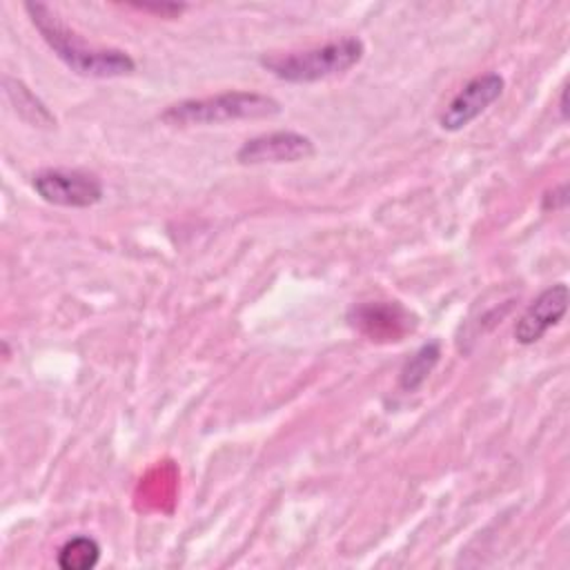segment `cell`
<instances>
[{
  "label": "cell",
  "mask_w": 570,
  "mask_h": 570,
  "mask_svg": "<svg viewBox=\"0 0 570 570\" xmlns=\"http://www.w3.org/2000/svg\"><path fill=\"white\" fill-rule=\"evenodd\" d=\"M441 358V345L439 341H430L425 345H421L403 365L401 376H399V385L403 392H416L428 376L432 374V370L436 367Z\"/></svg>",
  "instance_id": "10"
},
{
  "label": "cell",
  "mask_w": 570,
  "mask_h": 570,
  "mask_svg": "<svg viewBox=\"0 0 570 570\" xmlns=\"http://www.w3.org/2000/svg\"><path fill=\"white\" fill-rule=\"evenodd\" d=\"M100 559V546L96 539L78 534L65 541V546L58 550V566L62 570H89Z\"/></svg>",
  "instance_id": "11"
},
{
  "label": "cell",
  "mask_w": 570,
  "mask_h": 570,
  "mask_svg": "<svg viewBox=\"0 0 570 570\" xmlns=\"http://www.w3.org/2000/svg\"><path fill=\"white\" fill-rule=\"evenodd\" d=\"M276 114H281V102L267 94L223 91L209 98H191L176 102L160 114V120L174 127H191L247 118H269Z\"/></svg>",
  "instance_id": "3"
},
{
  "label": "cell",
  "mask_w": 570,
  "mask_h": 570,
  "mask_svg": "<svg viewBox=\"0 0 570 570\" xmlns=\"http://www.w3.org/2000/svg\"><path fill=\"white\" fill-rule=\"evenodd\" d=\"M505 80L503 76L490 71L465 82L459 94L448 102V107L439 116V125L445 131H459L479 118L499 96L503 94Z\"/></svg>",
  "instance_id": "5"
},
{
  "label": "cell",
  "mask_w": 570,
  "mask_h": 570,
  "mask_svg": "<svg viewBox=\"0 0 570 570\" xmlns=\"http://www.w3.org/2000/svg\"><path fill=\"white\" fill-rule=\"evenodd\" d=\"M559 111H561V118L566 120L568 118V87L561 89V100H559Z\"/></svg>",
  "instance_id": "14"
},
{
  "label": "cell",
  "mask_w": 570,
  "mask_h": 570,
  "mask_svg": "<svg viewBox=\"0 0 570 570\" xmlns=\"http://www.w3.org/2000/svg\"><path fill=\"white\" fill-rule=\"evenodd\" d=\"M314 154V142L309 136L298 131H269L245 140L236 160L240 165H278V163H298Z\"/></svg>",
  "instance_id": "6"
},
{
  "label": "cell",
  "mask_w": 570,
  "mask_h": 570,
  "mask_svg": "<svg viewBox=\"0 0 570 570\" xmlns=\"http://www.w3.org/2000/svg\"><path fill=\"white\" fill-rule=\"evenodd\" d=\"M350 323L376 341H401L412 330V316L399 303H363L352 307Z\"/></svg>",
  "instance_id": "8"
},
{
  "label": "cell",
  "mask_w": 570,
  "mask_h": 570,
  "mask_svg": "<svg viewBox=\"0 0 570 570\" xmlns=\"http://www.w3.org/2000/svg\"><path fill=\"white\" fill-rule=\"evenodd\" d=\"M31 183L42 200L60 207H91L102 198V183L80 169H42Z\"/></svg>",
  "instance_id": "4"
},
{
  "label": "cell",
  "mask_w": 570,
  "mask_h": 570,
  "mask_svg": "<svg viewBox=\"0 0 570 570\" xmlns=\"http://www.w3.org/2000/svg\"><path fill=\"white\" fill-rule=\"evenodd\" d=\"M33 27L40 31L51 51L78 76L89 78H118L136 69L134 58L120 49H102L87 45L76 31H71L56 11L42 2H27Z\"/></svg>",
  "instance_id": "1"
},
{
  "label": "cell",
  "mask_w": 570,
  "mask_h": 570,
  "mask_svg": "<svg viewBox=\"0 0 570 570\" xmlns=\"http://www.w3.org/2000/svg\"><path fill=\"white\" fill-rule=\"evenodd\" d=\"M365 45L361 38L345 36L323 47L263 56L261 65L285 82H316L341 76L361 62Z\"/></svg>",
  "instance_id": "2"
},
{
  "label": "cell",
  "mask_w": 570,
  "mask_h": 570,
  "mask_svg": "<svg viewBox=\"0 0 570 570\" xmlns=\"http://www.w3.org/2000/svg\"><path fill=\"white\" fill-rule=\"evenodd\" d=\"M2 87H4V94H7L9 102L13 105V109L20 118L31 122L33 127H53L56 125L53 114L45 107V102L24 82L4 76Z\"/></svg>",
  "instance_id": "9"
},
{
  "label": "cell",
  "mask_w": 570,
  "mask_h": 570,
  "mask_svg": "<svg viewBox=\"0 0 570 570\" xmlns=\"http://www.w3.org/2000/svg\"><path fill=\"white\" fill-rule=\"evenodd\" d=\"M566 205H568V185H566V183L546 194L543 209H550V207H552V209H561V207H566Z\"/></svg>",
  "instance_id": "13"
},
{
  "label": "cell",
  "mask_w": 570,
  "mask_h": 570,
  "mask_svg": "<svg viewBox=\"0 0 570 570\" xmlns=\"http://www.w3.org/2000/svg\"><path fill=\"white\" fill-rule=\"evenodd\" d=\"M568 298H570V294H568L566 283H557V285H550L548 289H543L517 321V325H514L517 343L532 345V343L541 341L543 334L563 318V314L568 309Z\"/></svg>",
  "instance_id": "7"
},
{
  "label": "cell",
  "mask_w": 570,
  "mask_h": 570,
  "mask_svg": "<svg viewBox=\"0 0 570 570\" xmlns=\"http://www.w3.org/2000/svg\"><path fill=\"white\" fill-rule=\"evenodd\" d=\"M131 7L140 9V11H154V13L163 16V18H174V16H178L185 9V4H176V2H160V4L142 2V4H131Z\"/></svg>",
  "instance_id": "12"
}]
</instances>
